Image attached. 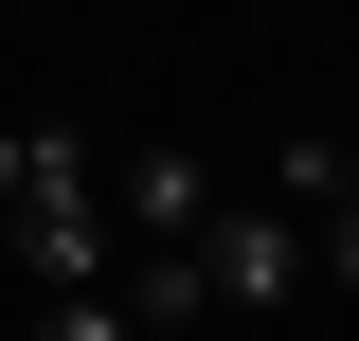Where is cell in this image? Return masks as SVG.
<instances>
[{"instance_id":"1","label":"cell","mask_w":359,"mask_h":341,"mask_svg":"<svg viewBox=\"0 0 359 341\" xmlns=\"http://www.w3.org/2000/svg\"><path fill=\"white\" fill-rule=\"evenodd\" d=\"M198 288H216L233 323H269V305L306 288V215H287V198H216V215H198Z\"/></svg>"},{"instance_id":"2","label":"cell","mask_w":359,"mask_h":341,"mask_svg":"<svg viewBox=\"0 0 359 341\" xmlns=\"http://www.w3.org/2000/svg\"><path fill=\"white\" fill-rule=\"evenodd\" d=\"M108 215H126V234H198V215H216V180L180 162V144H126V162H108Z\"/></svg>"},{"instance_id":"3","label":"cell","mask_w":359,"mask_h":341,"mask_svg":"<svg viewBox=\"0 0 359 341\" xmlns=\"http://www.w3.org/2000/svg\"><path fill=\"white\" fill-rule=\"evenodd\" d=\"M269 198H287V215H341V198H359V162H341V144L306 126V144H287V162H269Z\"/></svg>"},{"instance_id":"4","label":"cell","mask_w":359,"mask_h":341,"mask_svg":"<svg viewBox=\"0 0 359 341\" xmlns=\"http://www.w3.org/2000/svg\"><path fill=\"white\" fill-rule=\"evenodd\" d=\"M36 341H144V323H126L108 288H54V323H36Z\"/></svg>"},{"instance_id":"5","label":"cell","mask_w":359,"mask_h":341,"mask_svg":"<svg viewBox=\"0 0 359 341\" xmlns=\"http://www.w3.org/2000/svg\"><path fill=\"white\" fill-rule=\"evenodd\" d=\"M306 252H323V269H341V288H359V198H341V215H323V234H306Z\"/></svg>"},{"instance_id":"6","label":"cell","mask_w":359,"mask_h":341,"mask_svg":"<svg viewBox=\"0 0 359 341\" xmlns=\"http://www.w3.org/2000/svg\"><path fill=\"white\" fill-rule=\"evenodd\" d=\"M18 198H36V144H18V126H0V215H18Z\"/></svg>"}]
</instances>
